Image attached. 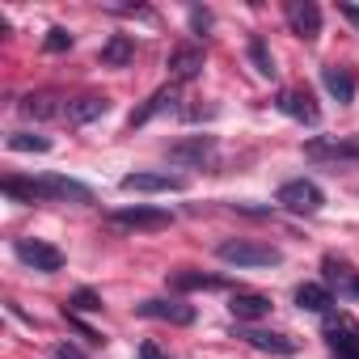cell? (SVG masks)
<instances>
[{"mask_svg":"<svg viewBox=\"0 0 359 359\" xmlns=\"http://www.w3.org/2000/svg\"><path fill=\"white\" fill-rule=\"evenodd\" d=\"M216 258L229 262V266H279L283 254L266 241H254V237H233V241H220L216 245Z\"/></svg>","mask_w":359,"mask_h":359,"instance_id":"obj_1","label":"cell"},{"mask_svg":"<svg viewBox=\"0 0 359 359\" xmlns=\"http://www.w3.org/2000/svg\"><path fill=\"white\" fill-rule=\"evenodd\" d=\"M304 156L321 161V165H359V135H321V140H309Z\"/></svg>","mask_w":359,"mask_h":359,"instance_id":"obj_2","label":"cell"},{"mask_svg":"<svg viewBox=\"0 0 359 359\" xmlns=\"http://www.w3.org/2000/svg\"><path fill=\"white\" fill-rule=\"evenodd\" d=\"M275 203H279L283 212H296V216H317L321 203H325V195H321L317 182H309V177H296V182H283V187H279Z\"/></svg>","mask_w":359,"mask_h":359,"instance_id":"obj_3","label":"cell"},{"mask_svg":"<svg viewBox=\"0 0 359 359\" xmlns=\"http://www.w3.org/2000/svg\"><path fill=\"white\" fill-rule=\"evenodd\" d=\"M165 156L173 165H195V169H212L220 148H216V135H187V140H177L165 148Z\"/></svg>","mask_w":359,"mask_h":359,"instance_id":"obj_4","label":"cell"},{"mask_svg":"<svg viewBox=\"0 0 359 359\" xmlns=\"http://www.w3.org/2000/svg\"><path fill=\"white\" fill-rule=\"evenodd\" d=\"M110 224L114 229H131V233H152V229H169L173 224V212L152 208V203H131V208L110 212Z\"/></svg>","mask_w":359,"mask_h":359,"instance_id":"obj_5","label":"cell"},{"mask_svg":"<svg viewBox=\"0 0 359 359\" xmlns=\"http://www.w3.org/2000/svg\"><path fill=\"white\" fill-rule=\"evenodd\" d=\"M34 191H39V203H93V191L85 182H72L64 173H43L34 177Z\"/></svg>","mask_w":359,"mask_h":359,"instance_id":"obj_6","label":"cell"},{"mask_svg":"<svg viewBox=\"0 0 359 359\" xmlns=\"http://www.w3.org/2000/svg\"><path fill=\"white\" fill-rule=\"evenodd\" d=\"M13 254H18V262L34 266V271H43V275H55V271L64 266V254H60L55 245H47V241H30V237H18V241H13Z\"/></svg>","mask_w":359,"mask_h":359,"instance_id":"obj_7","label":"cell"},{"mask_svg":"<svg viewBox=\"0 0 359 359\" xmlns=\"http://www.w3.org/2000/svg\"><path fill=\"white\" fill-rule=\"evenodd\" d=\"M135 313L148 317V321H169V325H191V321H195V309H191L182 296H169V300H144V304H135Z\"/></svg>","mask_w":359,"mask_h":359,"instance_id":"obj_8","label":"cell"},{"mask_svg":"<svg viewBox=\"0 0 359 359\" xmlns=\"http://www.w3.org/2000/svg\"><path fill=\"white\" fill-rule=\"evenodd\" d=\"M325 342L334 359H359V325L351 317H330L325 321Z\"/></svg>","mask_w":359,"mask_h":359,"instance_id":"obj_9","label":"cell"},{"mask_svg":"<svg viewBox=\"0 0 359 359\" xmlns=\"http://www.w3.org/2000/svg\"><path fill=\"white\" fill-rule=\"evenodd\" d=\"M123 191H131V195H165V191H187V182L182 177H173V173H127L123 182H118Z\"/></svg>","mask_w":359,"mask_h":359,"instance_id":"obj_10","label":"cell"},{"mask_svg":"<svg viewBox=\"0 0 359 359\" xmlns=\"http://www.w3.org/2000/svg\"><path fill=\"white\" fill-rule=\"evenodd\" d=\"M275 106H279L287 118H296V123H309V127H317V123H321V106L313 102V93H309V89H283Z\"/></svg>","mask_w":359,"mask_h":359,"instance_id":"obj_11","label":"cell"},{"mask_svg":"<svg viewBox=\"0 0 359 359\" xmlns=\"http://www.w3.org/2000/svg\"><path fill=\"white\" fill-rule=\"evenodd\" d=\"M283 18H287V26H292L300 39H317V34H321V9L313 5V0H287V5H283Z\"/></svg>","mask_w":359,"mask_h":359,"instance_id":"obj_12","label":"cell"},{"mask_svg":"<svg viewBox=\"0 0 359 359\" xmlns=\"http://www.w3.org/2000/svg\"><path fill=\"white\" fill-rule=\"evenodd\" d=\"M22 114L34 118V123H47V118L68 114V106H64V97H60L55 89H39V93H26V97H22Z\"/></svg>","mask_w":359,"mask_h":359,"instance_id":"obj_13","label":"cell"},{"mask_svg":"<svg viewBox=\"0 0 359 359\" xmlns=\"http://www.w3.org/2000/svg\"><path fill=\"white\" fill-rule=\"evenodd\" d=\"M203 72V47H173L169 51V81L182 85V81H195Z\"/></svg>","mask_w":359,"mask_h":359,"instance_id":"obj_14","label":"cell"},{"mask_svg":"<svg viewBox=\"0 0 359 359\" xmlns=\"http://www.w3.org/2000/svg\"><path fill=\"white\" fill-rule=\"evenodd\" d=\"M237 338H245L254 351H262V355H279V359H287V355H296V342L287 338V334H275V330H237Z\"/></svg>","mask_w":359,"mask_h":359,"instance_id":"obj_15","label":"cell"},{"mask_svg":"<svg viewBox=\"0 0 359 359\" xmlns=\"http://www.w3.org/2000/svg\"><path fill=\"white\" fill-rule=\"evenodd\" d=\"M173 106H177V85L169 81V85H161V89H156L140 110H131V118H127V123H131V127H144V123H152L156 114H165V110H173Z\"/></svg>","mask_w":359,"mask_h":359,"instance_id":"obj_16","label":"cell"},{"mask_svg":"<svg viewBox=\"0 0 359 359\" xmlns=\"http://www.w3.org/2000/svg\"><path fill=\"white\" fill-rule=\"evenodd\" d=\"M224 279L220 275H203V271H173L169 275V292L182 296V292H220Z\"/></svg>","mask_w":359,"mask_h":359,"instance_id":"obj_17","label":"cell"},{"mask_svg":"<svg viewBox=\"0 0 359 359\" xmlns=\"http://www.w3.org/2000/svg\"><path fill=\"white\" fill-rule=\"evenodd\" d=\"M97 60H102L106 68H127V64L135 60V39H131V34H110L106 47L97 51Z\"/></svg>","mask_w":359,"mask_h":359,"instance_id":"obj_18","label":"cell"},{"mask_svg":"<svg viewBox=\"0 0 359 359\" xmlns=\"http://www.w3.org/2000/svg\"><path fill=\"white\" fill-rule=\"evenodd\" d=\"M110 110V97H102V93H85V97H76V102H68V123H76V127H85V123H93V118H102Z\"/></svg>","mask_w":359,"mask_h":359,"instance_id":"obj_19","label":"cell"},{"mask_svg":"<svg viewBox=\"0 0 359 359\" xmlns=\"http://www.w3.org/2000/svg\"><path fill=\"white\" fill-rule=\"evenodd\" d=\"M229 309H233V317H237V321H258V317H266V313H271V300H266L262 292H233Z\"/></svg>","mask_w":359,"mask_h":359,"instance_id":"obj_20","label":"cell"},{"mask_svg":"<svg viewBox=\"0 0 359 359\" xmlns=\"http://www.w3.org/2000/svg\"><path fill=\"white\" fill-rule=\"evenodd\" d=\"M296 304H300L304 313H330V309H334V292H330L325 283H300V287H296Z\"/></svg>","mask_w":359,"mask_h":359,"instance_id":"obj_21","label":"cell"},{"mask_svg":"<svg viewBox=\"0 0 359 359\" xmlns=\"http://www.w3.org/2000/svg\"><path fill=\"white\" fill-rule=\"evenodd\" d=\"M321 85L330 89V97H338L342 106L355 102V76L346 68H321Z\"/></svg>","mask_w":359,"mask_h":359,"instance_id":"obj_22","label":"cell"},{"mask_svg":"<svg viewBox=\"0 0 359 359\" xmlns=\"http://www.w3.org/2000/svg\"><path fill=\"white\" fill-rule=\"evenodd\" d=\"M245 55H250V64H254V72H258V76H275V72H279V68H275V55H271V47H266V39H262V34H250Z\"/></svg>","mask_w":359,"mask_h":359,"instance_id":"obj_23","label":"cell"},{"mask_svg":"<svg viewBox=\"0 0 359 359\" xmlns=\"http://www.w3.org/2000/svg\"><path fill=\"white\" fill-rule=\"evenodd\" d=\"M9 152H51L47 135H30V131H13L9 135Z\"/></svg>","mask_w":359,"mask_h":359,"instance_id":"obj_24","label":"cell"},{"mask_svg":"<svg viewBox=\"0 0 359 359\" xmlns=\"http://www.w3.org/2000/svg\"><path fill=\"white\" fill-rule=\"evenodd\" d=\"M321 271H325V283H338L342 292H346V287H351V283L359 279V275H355V271H351L346 262H338V258H325V262H321Z\"/></svg>","mask_w":359,"mask_h":359,"instance_id":"obj_25","label":"cell"},{"mask_svg":"<svg viewBox=\"0 0 359 359\" xmlns=\"http://www.w3.org/2000/svg\"><path fill=\"white\" fill-rule=\"evenodd\" d=\"M76 313H102V296L97 292H89V287H81V292H72V300H68Z\"/></svg>","mask_w":359,"mask_h":359,"instance_id":"obj_26","label":"cell"},{"mask_svg":"<svg viewBox=\"0 0 359 359\" xmlns=\"http://www.w3.org/2000/svg\"><path fill=\"white\" fill-rule=\"evenodd\" d=\"M47 51H51V55H60V51H72V34H68L64 26H55V30L47 34Z\"/></svg>","mask_w":359,"mask_h":359,"instance_id":"obj_27","label":"cell"},{"mask_svg":"<svg viewBox=\"0 0 359 359\" xmlns=\"http://www.w3.org/2000/svg\"><path fill=\"white\" fill-rule=\"evenodd\" d=\"M191 26H195L199 34H203V30H212V13H208V9H191Z\"/></svg>","mask_w":359,"mask_h":359,"instance_id":"obj_28","label":"cell"},{"mask_svg":"<svg viewBox=\"0 0 359 359\" xmlns=\"http://www.w3.org/2000/svg\"><path fill=\"white\" fill-rule=\"evenodd\" d=\"M135 359H173V355H165V351H161L156 342H144V346L135 351Z\"/></svg>","mask_w":359,"mask_h":359,"instance_id":"obj_29","label":"cell"},{"mask_svg":"<svg viewBox=\"0 0 359 359\" xmlns=\"http://www.w3.org/2000/svg\"><path fill=\"white\" fill-rule=\"evenodd\" d=\"M338 13H342V18H346L355 30H359V5H338Z\"/></svg>","mask_w":359,"mask_h":359,"instance_id":"obj_30","label":"cell"},{"mask_svg":"<svg viewBox=\"0 0 359 359\" xmlns=\"http://www.w3.org/2000/svg\"><path fill=\"white\" fill-rule=\"evenodd\" d=\"M55 359H85V351H76V346H68V342H64V346L55 351Z\"/></svg>","mask_w":359,"mask_h":359,"instance_id":"obj_31","label":"cell"},{"mask_svg":"<svg viewBox=\"0 0 359 359\" xmlns=\"http://www.w3.org/2000/svg\"><path fill=\"white\" fill-rule=\"evenodd\" d=\"M346 296H355V300H359V279H355V283L346 287Z\"/></svg>","mask_w":359,"mask_h":359,"instance_id":"obj_32","label":"cell"}]
</instances>
